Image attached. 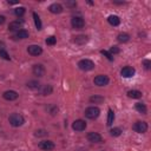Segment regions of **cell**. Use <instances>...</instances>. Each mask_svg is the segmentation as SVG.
I'll list each match as a JSON object with an SVG mask.
<instances>
[{
  "mask_svg": "<svg viewBox=\"0 0 151 151\" xmlns=\"http://www.w3.org/2000/svg\"><path fill=\"white\" fill-rule=\"evenodd\" d=\"M87 140L91 143H103V137L98 132H88L87 133Z\"/></svg>",
  "mask_w": 151,
  "mask_h": 151,
  "instance_id": "obj_11",
  "label": "cell"
},
{
  "mask_svg": "<svg viewBox=\"0 0 151 151\" xmlns=\"http://www.w3.org/2000/svg\"><path fill=\"white\" fill-rule=\"evenodd\" d=\"M109 81H110V78L107 76H105V74H98L93 79V83L97 86H106L109 84Z\"/></svg>",
  "mask_w": 151,
  "mask_h": 151,
  "instance_id": "obj_4",
  "label": "cell"
},
{
  "mask_svg": "<svg viewBox=\"0 0 151 151\" xmlns=\"http://www.w3.org/2000/svg\"><path fill=\"white\" fill-rule=\"evenodd\" d=\"M25 12H26V8H25V7H17V8L14 9V14H15L17 17H22V15L25 14Z\"/></svg>",
  "mask_w": 151,
  "mask_h": 151,
  "instance_id": "obj_29",
  "label": "cell"
},
{
  "mask_svg": "<svg viewBox=\"0 0 151 151\" xmlns=\"http://www.w3.org/2000/svg\"><path fill=\"white\" fill-rule=\"evenodd\" d=\"M26 86L28 88H31V90H39L41 85H40V83L38 80H29V81L26 83Z\"/></svg>",
  "mask_w": 151,
  "mask_h": 151,
  "instance_id": "obj_18",
  "label": "cell"
},
{
  "mask_svg": "<svg viewBox=\"0 0 151 151\" xmlns=\"http://www.w3.org/2000/svg\"><path fill=\"white\" fill-rule=\"evenodd\" d=\"M100 53H101L103 55H105V57H106V58H107L109 60H113V55H112V54H111V53H110L109 51H105V50H101V51H100Z\"/></svg>",
  "mask_w": 151,
  "mask_h": 151,
  "instance_id": "obj_33",
  "label": "cell"
},
{
  "mask_svg": "<svg viewBox=\"0 0 151 151\" xmlns=\"http://www.w3.org/2000/svg\"><path fill=\"white\" fill-rule=\"evenodd\" d=\"M109 52H110V53L113 55V54H117V53H119V52H120V50H119L117 46H112V47L110 48V51H109Z\"/></svg>",
  "mask_w": 151,
  "mask_h": 151,
  "instance_id": "obj_34",
  "label": "cell"
},
{
  "mask_svg": "<svg viewBox=\"0 0 151 151\" xmlns=\"http://www.w3.org/2000/svg\"><path fill=\"white\" fill-rule=\"evenodd\" d=\"M14 39H27L28 38V32L26 29H20L18 32H15V34L13 35Z\"/></svg>",
  "mask_w": 151,
  "mask_h": 151,
  "instance_id": "obj_17",
  "label": "cell"
},
{
  "mask_svg": "<svg viewBox=\"0 0 151 151\" xmlns=\"http://www.w3.org/2000/svg\"><path fill=\"white\" fill-rule=\"evenodd\" d=\"M22 26H24V21L22 20H14V21H12V22H9V25H8V29L11 31V32H18V31H20V29H22Z\"/></svg>",
  "mask_w": 151,
  "mask_h": 151,
  "instance_id": "obj_8",
  "label": "cell"
},
{
  "mask_svg": "<svg viewBox=\"0 0 151 151\" xmlns=\"http://www.w3.org/2000/svg\"><path fill=\"white\" fill-rule=\"evenodd\" d=\"M100 114V110L97 106H90L85 110V117L88 119H97Z\"/></svg>",
  "mask_w": 151,
  "mask_h": 151,
  "instance_id": "obj_2",
  "label": "cell"
},
{
  "mask_svg": "<svg viewBox=\"0 0 151 151\" xmlns=\"http://www.w3.org/2000/svg\"><path fill=\"white\" fill-rule=\"evenodd\" d=\"M9 5H14V4H19V1H8Z\"/></svg>",
  "mask_w": 151,
  "mask_h": 151,
  "instance_id": "obj_38",
  "label": "cell"
},
{
  "mask_svg": "<svg viewBox=\"0 0 151 151\" xmlns=\"http://www.w3.org/2000/svg\"><path fill=\"white\" fill-rule=\"evenodd\" d=\"M45 42H46L47 45H50V46H52V45H54V44L57 42V38H55V37H53V35H51V37H48V38H46V40H45Z\"/></svg>",
  "mask_w": 151,
  "mask_h": 151,
  "instance_id": "obj_32",
  "label": "cell"
},
{
  "mask_svg": "<svg viewBox=\"0 0 151 151\" xmlns=\"http://www.w3.org/2000/svg\"><path fill=\"white\" fill-rule=\"evenodd\" d=\"M134 73H136V70H134L132 66H125V67H123L122 71H120V74H122V77H124V78H131V77L134 76Z\"/></svg>",
  "mask_w": 151,
  "mask_h": 151,
  "instance_id": "obj_10",
  "label": "cell"
},
{
  "mask_svg": "<svg viewBox=\"0 0 151 151\" xmlns=\"http://www.w3.org/2000/svg\"><path fill=\"white\" fill-rule=\"evenodd\" d=\"M5 21H6V18L4 15H0V25H2Z\"/></svg>",
  "mask_w": 151,
  "mask_h": 151,
  "instance_id": "obj_37",
  "label": "cell"
},
{
  "mask_svg": "<svg viewBox=\"0 0 151 151\" xmlns=\"http://www.w3.org/2000/svg\"><path fill=\"white\" fill-rule=\"evenodd\" d=\"M39 92L41 96H50L53 92V87L51 85H42V86H40Z\"/></svg>",
  "mask_w": 151,
  "mask_h": 151,
  "instance_id": "obj_16",
  "label": "cell"
},
{
  "mask_svg": "<svg viewBox=\"0 0 151 151\" xmlns=\"http://www.w3.org/2000/svg\"><path fill=\"white\" fill-rule=\"evenodd\" d=\"M2 97H4L6 100L12 101V100L18 99L19 94H18V92H17V91H14V90H7V91H5V92L2 93Z\"/></svg>",
  "mask_w": 151,
  "mask_h": 151,
  "instance_id": "obj_14",
  "label": "cell"
},
{
  "mask_svg": "<svg viewBox=\"0 0 151 151\" xmlns=\"http://www.w3.org/2000/svg\"><path fill=\"white\" fill-rule=\"evenodd\" d=\"M71 25L76 29H81L85 26V21H84V19L81 17H73L71 19Z\"/></svg>",
  "mask_w": 151,
  "mask_h": 151,
  "instance_id": "obj_6",
  "label": "cell"
},
{
  "mask_svg": "<svg viewBox=\"0 0 151 151\" xmlns=\"http://www.w3.org/2000/svg\"><path fill=\"white\" fill-rule=\"evenodd\" d=\"M110 134L112 137H118V136L122 134V129L120 127H113V129L110 130Z\"/></svg>",
  "mask_w": 151,
  "mask_h": 151,
  "instance_id": "obj_28",
  "label": "cell"
},
{
  "mask_svg": "<svg viewBox=\"0 0 151 151\" xmlns=\"http://www.w3.org/2000/svg\"><path fill=\"white\" fill-rule=\"evenodd\" d=\"M8 122H9V124H11L12 126H14V127H19V126H21V125L25 123V118H24L22 114L18 113V112H14V113L9 114V117H8Z\"/></svg>",
  "mask_w": 151,
  "mask_h": 151,
  "instance_id": "obj_1",
  "label": "cell"
},
{
  "mask_svg": "<svg viewBox=\"0 0 151 151\" xmlns=\"http://www.w3.org/2000/svg\"><path fill=\"white\" fill-rule=\"evenodd\" d=\"M134 109H136L139 113H142V114H146V112H147V109H146L145 104H143V103H136Z\"/></svg>",
  "mask_w": 151,
  "mask_h": 151,
  "instance_id": "obj_22",
  "label": "cell"
},
{
  "mask_svg": "<svg viewBox=\"0 0 151 151\" xmlns=\"http://www.w3.org/2000/svg\"><path fill=\"white\" fill-rule=\"evenodd\" d=\"M46 111H47L51 116H55V114L58 113L59 109H58V106L54 105V104H48V105L46 106Z\"/></svg>",
  "mask_w": 151,
  "mask_h": 151,
  "instance_id": "obj_19",
  "label": "cell"
},
{
  "mask_svg": "<svg viewBox=\"0 0 151 151\" xmlns=\"http://www.w3.org/2000/svg\"><path fill=\"white\" fill-rule=\"evenodd\" d=\"M87 40H88V38L86 35H77L74 38V42L78 44V45H84V44L87 42Z\"/></svg>",
  "mask_w": 151,
  "mask_h": 151,
  "instance_id": "obj_23",
  "label": "cell"
},
{
  "mask_svg": "<svg viewBox=\"0 0 151 151\" xmlns=\"http://www.w3.org/2000/svg\"><path fill=\"white\" fill-rule=\"evenodd\" d=\"M0 57H1L2 59H5V60H11V57H9V54L6 52L5 48H0Z\"/></svg>",
  "mask_w": 151,
  "mask_h": 151,
  "instance_id": "obj_31",
  "label": "cell"
},
{
  "mask_svg": "<svg viewBox=\"0 0 151 151\" xmlns=\"http://www.w3.org/2000/svg\"><path fill=\"white\" fill-rule=\"evenodd\" d=\"M117 40L119 41V42H127L129 40H130V35L127 34V33H119L118 34V37H117Z\"/></svg>",
  "mask_w": 151,
  "mask_h": 151,
  "instance_id": "obj_25",
  "label": "cell"
},
{
  "mask_svg": "<svg viewBox=\"0 0 151 151\" xmlns=\"http://www.w3.org/2000/svg\"><path fill=\"white\" fill-rule=\"evenodd\" d=\"M48 134V132L46 131V130H44V129H39V130H37L35 132H34V136L35 137H45V136H47Z\"/></svg>",
  "mask_w": 151,
  "mask_h": 151,
  "instance_id": "obj_30",
  "label": "cell"
},
{
  "mask_svg": "<svg viewBox=\"0 0 151 151\" xmlns=\"http://www.w3.org/2000/svg\"><path fill=\"white\" fill-rule=\"evenodd\" d=\"M113 120H114V112L110 109V110H109V113H107V123H106V124H107L109 126H111L112 123H113Z\"/></svg>",
  "mask_w": 151,
  "mask_h": 151,
  "instance_id": "obj_27",
  "label": "cell"
},
{
  "mask_svg": "<svg viewBox=\"0 0 151 151\" xmlns=\"http://www.w3.org/2000/svg\"><path fill=\"white\" fill-rule=\"evenodd\" d=\"M78 67L81 71H91L94 68V63L90 59H81L78 63Z\"/></svg>",
  "mask_w": 151,
  "mask_h": 151,
  "instance_id": "obj_3",
  "label": "cell"
},
{
  "mask_svg": "<svg viewBox=\"0 0 151 151\" xmlns=\"http://www.w3.org/2000/svg\"><path fill=\"white\" fill-rule=\"evenodd\" d=\"M27 52L31 54V55H34V57H38L42 53V48L39 46V45H29L27 47Z\"/></svg>",
  "mask_w": 151,
  "mask_h": 151,
  "instance_id": "obj_13",
  "label": "cell"
},
{
  "mask_svg": "<svg viewBox=\"0 0 151 151\" xmlns=\"http://www.w3.org/2000/svg\"><path fill=\"white\" fill-rule=\"evenodd\" d=\"M86 122L85 120H83V119H77V120H74L73 122V124H72V129L74 130V131H77V132H80V131H84L85 129H86Z\"/></svg>",
  "mask_w": 151,
  "mask_h": 151,
  "instance_id": "obj_7",
  "label": "cell"
},
{
  "mask_svg": "<svg viewBox=\"0 0 151 151\" xmlns=\"http://www.w3.org/2000/svg\"><path fill=\"white\" fill-rule=\"evenodd\" d=\"M32 72H33L34 76H37L38 78H40V77H44V76H45L46 70H45L44 65H41V64H35V65L33 66V68H32Z\"/></svg>",
  "mask_w": 151,
  "mask_h": 151,
  "instance_id": "obj_9",
  "label": "cell"
},
{
  "mask_svg": "<svg viewBox=\"0 0 151 151\" xmlns=\"http://www.w3.org/2000/svg\"><path fill=\"white\" fill-rule=\"evenodd\" d=\"M143 65H144V68H145V70H150L151 61H150L149 59H145V60H143Z\"/></svg>",
  "mask_w": 151,
  "mask_h": 151,
  "instance_id": "obj_35",
  "label": "cell"
},
{
  "mask_svg": "<svg viewBox=\"0 0 151 151\" xmlns=\"http://www.w3.org/2000/svg\"><path fill=\"white\" fill-rule=\"evenodd\" d=\"M132 130L137 133H145L147 131V124L145 122H136L132 125Z\"/></svg>",
  "mask_w": 151,
  "mask_h": 151,
  "instance_id": "obj_5",
  "label": "cell"
},
{
  "mask_svg": "<svg viewBox=\"0 0 151 151\" xmlns=\"http://www.w3.org/2000/svg\"><path fill=\"white\" fill-rule=\"evenodd\" d=\"M48 11H50L51 13H53V14H59V13L63 12V6H61L60 4H58V2H54V4L50 5Z\"/></svg>",
  "mask_w": 151,
  "mask_h": 151,
  "instance_id": "obj_15",
  "label": "cell"
},
{
  "mask_svg": "<svg viewBox=\"0 0 151 151\" xmlns=\"http://www.w3.org/2000/svg\"><path fill=\"white\" fill-rule=\"evenodd\" d=\"M127 96L130 97V98H132V99H139V98H142V92L140 91H138V90H130L129 92H127Z\"/></svg>",
  "mask_w": 151,
  "mask_h": 151,
  "instance_id": "obj_21",
  "label": "cell"
},
{
  "mask_svg": "<svg viewBox=\"0 0 151 151\" xmlns=\"http://www.w3.org/2000/svg\"><path fill=\"white\" fill-rule=\"evenodd\" d=\"M107 21H109V24L112 25V26H118V25L120 24V19H119L118 15H110V17L107 18Z\"/></svg>",
  "mask_w": 151,
  "mask_h": 151,
  "instance_id": "obj_20",
  "label": "cell"
},
{
  "mask_svg": "<svg viewBox=\"0 0 151 151\" xmlns=\"http://www.w3.org/2000/svg\"><path fill=\"white\" fill-rule=\"evenodd\" d=\"M38 146L44 151H50V150L54 149V143L52 140H48V139L47 140H41V142H39Z\"/></svg>",
  "mask_w": 151,
  "mask_h": 151,
  "instance_id": "obj_12",
  "label": "cell"
},
{
  "mask_svg": "<svg viewBox=\"0 0 151 151\" xmlns=\"http://www.w3.org/2000/svg\"><path fill=\"white\" fill-rule=\"evenodd\" d=\"M66 6H68V7H76L77 6V2L76 1H67L66 2Z\"/></svg>",
  "mask_w": 151,
  "mask_h": 151,
  "instance_id": "obj_36",
  "label": "cell"
},
{
  "mask_svg": "<svg viewBox=\"0 0 151 151\" xmlns=\"http://www.w3.org/2000/svg\"><path fill=\"white\" fill-rule=\"evenodd\" d=\"M33 19H34V24H35V27H37V29H41L42 28V24H41V20H40V18H39V15L35 13V12H33Z\"/></svg>",
  "mask_w": 151,
  "mask_h": 151,
  "instance_id": "obj_24",
  "label": "cell"
},
{
  "mask_svg": "<svg viewBox=\"0 0 151 151\" xmlns=\"http://www.w3.org/2000/svg\"><path fill=\"white\" fill-rule=\"evenodd\" d=\"M90 101L94 103V104H100V103L104 101V97H101V96H92L90 98Z\"/></svg>",
  "mask_w": 151,
  "mask_h": 151,
  "instance_id": "obj_26",
  "label": "cell"
}]
</instances>
